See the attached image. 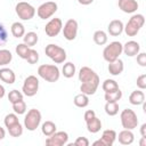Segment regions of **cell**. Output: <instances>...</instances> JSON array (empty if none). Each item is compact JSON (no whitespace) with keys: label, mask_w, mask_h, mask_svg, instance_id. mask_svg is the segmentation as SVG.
Wrapping results in <instances>:
<instances>
[{"label":"cell","mask_w":146,"mask_h":146,"mask_svg":"<svg viewBox=\"0 0 146 146\" xmlns=\"http://www.w3.org/2000/svg\"><path fill=\"white\" fill-rule=\"evenodd\" d=\"M5 94H6V90H5L3 86H2V84H0V99H1V98H3Z\"/></svg>","instance_id":"48"},{"label":"cell","mask_w":146,"mask_h":146,"mask_svg":"<svg viewBox=\"0 0 146 146\" xmlns=\"http://www.w3.org/2000/svg\"><path fill=\"white\" fill-rule=\"evenodd\" d=\"M38 90H39V80H38V78L34 76V75H29L24 80V83H23V87H22L23 95H25L27 97H33L34 95H36Z\"/></svg>","instance_id":"8"},{"label":"cell","mask_w":146,"mask_h":146,"mask_svg":"<svg viewBox=\"0 0 146 146\" xmlns=\"http://www.w3.org/2000/svg\"><path fill=\"white\" fill-rule=\"evenodd\" d=\"M57 3L54 1H46L42 5H40L36 9V14L39 16V18L41 19H48L50 18L56 11H57Z\"/></svg>","instance_id":"9"},{"label":"cell","mask_w":146,"mask_h":146,"mask_svg":"<svg viewBox=\"0 0 146 146\" xmlns=\"http://www.w3.org/2000/svg\"><path fill=\"white\" fill-rule=\"evenodd\" d=\"M41 119H42L41 112L36 108H31L24 117V127L29 131H34L36 130V128H39L41 123Z\"/></svg>","instance_id":"4"},{"label":"cell","mask_w":146,"mask_h":146,"mask_svg":"<svg viewBox=\"0 0 146 146\" xmlns=\"http://www.w3.org/2000/svg\"><path fill=\"white\" fill-rule=\"evenodd\" d=\"M145 24V17L141 14H135L130 17L128 23L124 26V32L128 36H135L140 31V29Z\"/></svg>","instance_id":"2"},{"label":"cell","mask_w":146,"mask_h":146,"mask_svg":"<svg viewBox=\"0 0 146 146\" xmlns=\"http://www.w3.org/2000/svg\"><path fill=\"white\" fill-rule=\"evenodd\" d=\"M137 63L140 66H143V67L146 66V54L145 52H138V55H137Z\"/></svg>","instance_id":"42"},{"label":"cell","mask_w":146,"mask_h":146,"mask_svg":"<svg viewBox=\"0 0 146 146\" xmlns=\"http://www.w3.org/2000/svg\"><path fill=\"white\" fill-rule=\"evenodd\" d=\"M86 123H87L88 131L91 132V133H97L102 129V121L97 116H94L92 119L86 121Z\"/></svg>","instance_id":"23"},{"label":"cell","mask_w":146,"mask_h":146,"mask_svg":"<svg viewBox=\"0 0 146 146\" xmlns=\"http://www.w3.org/2000/svg\"><path fill=\"white\" fill-rule=\"evenodd\" d=\"M123 29H124V25H123L122 21H120V19H113V21L110 22L108 27H107V31H108L110 35L117 36V35H120L123 32Z\"/></svg>","instance_id":"18"},{"label":"cell","mask_w":146,"mask_h":146,"mask_svg":"<svg viewBox=\"0 0 146 146\" xmlns=\"http://www.w3.org/2000/svg\"><path fill=\"white\" fill-rule=\"evenodd\" d=\"M139 145H140V146H146V138H145V137H141V140H140Z\"/></svg>","instance_id":"49"},{"label":"cell","mask_w":146,"mask_h":146,"mask_svg":"<svg viewBox=\"0 0 146 146\" xmlns=\"http://www.w3.org/2000/svg\"><path fill=\"white\" fill-rule=\"evenodd\" d=\"M116 132L112 129H106L103 131V135H102V138L94 141V146H112L114 144V141L116 140Z\"/></svg>","instance_id":"13"},{"label":"cell","mask_w":146,"mask_h":146,"mask_svg":"<svg viewBox=\"0 0 146 146\" xmlns=\"http://www.w3.org/2000/svg\"><path fill=\"white\" fill-rule=\"evenodd\" d=\"M94 41L96 44L98 46H104L106 42H107V34L106 32H104L103 30H98L94 33Z\"/></svg>","instance_id":"30"},{"label":"cell","mask_w":146,"mask_h":146,"mask_svg":"<svg viewBox=\"0 0 146 146\" xmlns=\"http://www.w3.org/2000/svg\"><path fill=\"white\" fill-rule=\"evenodd\" d=\"M103 90L105 92H112V91H115L119 89V84L115 80L113 79H106L104 82H103V86H102Z\"/></svg>","instance_id":"31"},{"label":"cell","mask_w":146,"mask_h":146,"mask_svg":"<svg viewBox=\"0 0 146 146\" xmlns=\"http://www.w3.org/2000/svg\"><path fill=\"white\" fill-rule=\"evenodd\" d=\"M74 145H76V146H89V140L86 137H78L74 141Z\"/></svg>","instance_id":"43"},{"label":"cell","mask_w":146,"mask_h":146,"mask_svg":"<svg viewBox=\"0 0 146 146\" xmlns=\"http://www.w3.org/2000/svg\"><path fill=\"white\" fill-rule=\"evenodd\" d=\"M5 137H6V131H5V129L0 125V140H2Z\"/></svg>","instance_id":"47"},{"label":"cell","mask_w":146,"mask_h":146,"mask_svg":"<svg viewBox=\"0 0 146 146\" xmlns=\"http://www.w3.org/2000/svg\"><path fill=\"white\" fill-rule=\"evenodd\" d=\"M120 120H121V124L124 129L128 130H133L135 128H137L138 125V117L137 114L130 110V108H125L121 112L120 114Z\"/></svg>","instance_id":"6"},{"label":"cell","mask_w":146,"mask_h":146,"mask_svg":"<svg viewBox=\"0 0 146 146\" xmlns=\"http://www.w3.org/2000/svg\"><path fill=\"white\" fill-rule=\"evenodd\" d=\"M17 122H19V120H18V116H17L16 113H9V114H7L5 116V120H3V123H5L6 128H9V127H11L13 124H15Z\"/></svg>","instance_id":"37"},{"label":"cell","mask_w":146,"mask_h":146,"mask_svg":"<svg viewBox=\"0 0 146 146\" xmlns=\"http://www.w3.org/2000/svg\"><path fill=\"white\" fill-rule=\"evenodd\" d=\"M78 22L73 18H70L65 24H64V27L62 29L63 30V35L64 38L67 40V41H73L75 38H76V34H78Z\"/></svg>","instance_id":"12"},{"label":"cell","mask_w":146,"mask_h":146,"mask_svg":"<svg viewBox=\"0 0 146 146\" xmlns=\"http://www.w3.org/2000/svg\"><path fill=\"white\" fill-rule=\"evenodd\" d=\"M38 40H39V36H38V34L35 32H27L23 36V42L26 46H29V47L35 46L36 42H38Z\"/></svg>","instance_id":"26"},{"label":"cell","mask_w":146,"mask_h":146,"mask_svg":"<svg viewBox=\"0 0 146 146\" xmlns=\"http://www.w3.org/2000/svg\"><path fill=\"white\" fill-rule=\"evenodd\" d=\"M74 102V105L76 107H80V108H83V107H87L89 105V97L86 95V94H79L74 97L73 99Z\"/></svg>","instance_id":"25"},{"label":"cell","mask_w":146,"mask_h":146,"mask_svg":"<svg viewBox=\"0 0 146 146\" xmlns=\"http://www.w3.org/2000/svg\"><path fill=\"white\" fill-rule=\"evenodd\" d=\"M140 133H141V137H145L146 138V123H143L141 127H140Z\"/></svg>","instance_id":"45"},{"label":"cell","mask_w":146,"mask_h":146,"mask_svg":"<svg viewBox=\"0 0 146 146\" xmlns=\"http://www.w3.org/2000/svg\"><path fill=\"white\" fill-rule=\"evenodd\" d=\"M44 52L55 64H62L66 59L65 49L59 47V46H57V44H54V43H49L48 46H46Z\"/></svg>","instance_id":"3"},{"label":"cell","mask_w":146,"mask_h":146,"mask_svg":"<svg viewBox=\"0 0 146 146\" xmlns=\"http://www.w3.org/2000/svg\"><path fill=\"white\" fill-rule=\"evenodd\" d=\"M92 1H94V0H78V2H79L80 5H83V6H88V5L92 3Z\"/></svg>","instance_id":"46"},{"label":"cell","mask_w":146,"mask_h":146,"mask_svg":"<svg viewBox=\"0 0 146 146\" xmlns=\"http://www.w3.org/2000/svg\"><path fill=\"white\" fill-rule=\"evenodd\" d=\"M75 71H76L75 65H74L72 62H67V63H65V64L63 65V68H62V73H63V75H64L65 78H67V79L73 78V75L75 74Z\"/></svg>","instance_id":"28"},{"label":"cell","mask_w":146,"mask_h":146,"mask_svg":"<svg viewBox=\"0 0 146 146\" xmlns=\"http://www.w3.org/2000/svg\"><path fill=\"white\" fill-rule=\"evenodd\" d=\"M15 11L22 21H30L35 15V8L25 1H19L15 7Z\"/></svg>","instance_id":"7"},{"label":"cell","mask_w":146,"mask_h":146,"mask_svg":"<svg viewBox=\"0 0 146 146\" xmlns=\"http://www.w3.org/2000/svg\"><path fill=\"white\" fill-rule=\"evenodd\" d=\"M137 87L140 90L146 89V74H141L137 78Z\"/></svg>","instance_id":"41"},{"label":"cell","mask_w":146,"mask_h":146,"mask_svg":"<svg viewBox=\"0 0 146 146\" xmlns=\"http://www.w3.org/2000/svg\"><path fill=\"white\" fill-rule=\"evenodd\" d=\"M98 86H99V76L91 80V81L82 82L81 86H80V90H81L82 94H86L87 96H90V95H94L97 91Z\"/></svg>","instance_id":"14"},{"label":"cell","mask_w":146,"mask_h":146,"mask_svg":"<svg viewBox=\"0 0 146 146\" xmlns=\"http://www.w3.org/2000/svg\"><path fill=\"white\" fill-rule=\"evenodd\" d=\"M13 110H14V112H15L16 114H18V115L24 114V113L26 112V104H25V102H24L23 99H21V100H18V102L14 103V104H13Z\"/></svg>","instance_id":"36"},{"label":"cell","mask_w":146,"mask_h":146,"mask_svg":"<svg viewBox=\"0 0 146 146\" xmlns=\"http://www.w3.org/2000/svg\"><path fill=\"white\" fill-rule=\"evenodd\" d=\"M144 102H145V94L140 89L132 91L130 94V96H129V103L131 105L138 106V105H141Z\"/></svg>","instance_id":"22"},{"label":"cell","mask_w":146,"mask_h":146,"mask_svg":"<svg viewBox=\"0 0 146 146\" xmlns=\"http://www.w3.org/2000/svg\"><path fill=\"white\" fill-rule=\"evenodd\" d=\"M104 110L107 115L114 116L119 113V103L117 102H106Z\"/></svg>","instance_id":"29"},{"label":"cell","mask_w":146,"mask_h":146,"mask_svg":"<svg viewBox=\"0 0 146 146\" xmlns=\"http://www.w3.org/2000/svg\"><path fill=\"white\" fill-rule=\"evenodd\" d=\"M96 78H98V74L92 68H90L88 66H83L79 71V80L81 81V83L91 81V80H94Z\"/></svg>","instance_id":"17"},{"label":"cell","mask_w":146,"mask_h":146,"mask_svg":"<svg viewBox=\"0 0 146 146\" xmlns=\"http://www.w3.org/2000/svg\"><path fill=\"white\" fill-rule=\"evenodd\" d=\"M62 29H63V22H62V19L55 17V18H51V19L46 24V26H44V32H46V34H47L48 36L54 38V36H57V35L60 33Z\"/></svg>","instance_id":"10"},{"label":"cell","mask_w":146,"mask_h":146,"mask_svg":"<svg viewBox=\"0 0 146 146\" xmlns=\"http://www.w3.org/2000/svg\"><path fill=\"white\" fill-rule=\"evenodd\" d=\"M38 74L40 78H42L47 82H56L60 76L59 68L56 65H51V64L40 65L38 67Z\"/></svg>","instance_id":"1"},{"label":"cell","mask_w":146,"mask_h":146,"mask_svg":"<svg viewBox=\"0 0 146 146\" xmlns=\"http://www.w3.org/2000/svg\"><path fill=\"white\" fill-rule=\"evenodd\" d=\"M68 140V135L65 131H55L51 136L46 139V144L48 146H63L66 145Z\"/></svg>","instance_id":"11"},{"label":"cell","mask_w":146,"mask_h":146,"mask_svg":"<svg viewBox=\"0 0 146 146\" xmlns=\"http://www.w3.org/2000/svg\"><path fill=\"white\" fill-rule=\"evenodd\" d=\"M10 31H11V34L15 36V38H23L24 34H25V27L22 23L19 22H15L11 24V27H10Z\"/></svg>","instance_id":"24"},{"label":"cell","mask_w":146,"mask_h":146,"mask_svg":"<svg viewBox=\"0 0 146 146\" xmlns=\"http://www.w3.org/2000/svg\"><path fill=\"white\" fill-rule=\"evenodd\" d=\"M122 47L123 44L119 41H113L111 42L108 46H106L103 50V57L107 63L114 62L115 59H117L120 57V55L122 54Z\"/></svg>","instance_id":"5"},{"label":"cell","mask_w":146,"mask_h":146,"mask_svg":"<svg viewBox=\"0 0 146 146\" xmlns=\"http://www.w3.org/2000/svg\"><path fill=\"white\" fill-rule=\"evenodd\" d=\"M8 40V32L2 23H0V47L5 46V43Z\"/></svg>","instance_id":"40"},{"label":"cell","mask_w":146,"mask_h":146,"mask_svg":"<svg viewBox=\"0 0 146 146\" xmlns=\"http://www.w3.org/2000/svg\"><path fill=\"white\" fill-rule=\"evenodd\" d=\"M8 132L11 137H19L23 133V125L19 122H17V123H15L8 128Z\"/></svg>","instance_id":"35"},{"label":"cell","mask_w":146,"mask_h":146,"mask_svg":"<svg viewBox=\"0 0 146 146\" xmlns=\"http://www.w3.org/2000/svg\"><path fill=\"white\" fill-rule=\"evenodd\" d=\"M94 116H96V113H95L92 110H88V111H86V112H84V115H83L84 121H88V120L92 119Z\"/></svg>","instance_id":"44"},{"label":"cell","mask_w":146,"mask_h":146,"mask_svg":"<svg viewBox=\"0 0 146 146\" xmlns=\"http://www.w3.org/2000/svg\"><path fill=\"white\" fill-rule=\"evenodd\" d=\"M123 70H124V65L120 58L115 59L114 62L108 63V72H110V74H112L114 76L120 75L123 72Z\"/></svg>","instance_id":"21"},{"label":"cell","mask_w":146,"mask_h":146,"mask_svg":"<svg viewBox=\"0 0 146 146\" xmlns=\"http://www.w3.org/2000/svg\"><path fill=\"white\" fill-rule=\"evenodd\" d=\"M30 49H31V48H30L29 46H26V44L23 42V43H18V44L16 46V49H15V50H16V54H17L21 58L26 59Z\"/></svg>","instance_id":"34"},{"label":"cell","mask_w":146,"mask_h":146,"mask_svg":"<svg viewBox=\"0 0 146 146\" xmlns=\"http://www.w3.org/2000/svg\"><path fill=\"white\" fill-rule=\"evenodd\" d=\"M116 138L119 139V143L121 145H131L135 140V135L131 130L124 129L121 132H119V136H116Z\"/></svg>","instance_id":"19"},{"label":"cell","mask_w":146,"mask_h":146,"mask_svg":"<svg viewBox=\"0 0 146 146\" xmlns=\"http://www.w3.org/2000/svg\"><path fill=\"white\" fill-rule=\"evenodd\" d=\"M0 80L7 84H13L16 80V75L11 68L2 67L0 68Z\"/></svg>","instance_id":"20"},{"label":"cell","mask_w":146,"mask_h":146,"mask_svg":"<svg viewBox=\"0 0 146 146\" xmlns=\"http://www.w3.org/2000/svg\"><path fill=\"white\" fill-rule=\"evenodd\" d=\"M117 6L123 13H127V14H132L138 9L137 0H119Z\"/></svg>","instance_id":"16"},{"label":"cell","mask_w":146,"mask_h":146,"mask_svg":"<svg viewBox=\"0 0 146 146\" xmlns=\"http://www.w3.org/2000/svg\"><path fill=\"white\" fill-rule=\"evenodd\" d=\"M56 124L52 122V121H46V122H43L42 123V125H41V131H42V133L46 136V137H49V136H51L55 131H56Z\"/></svg>","instance_id":"27"},{"label":"cell","mask_w":146,"mask_h":146,"mask_svg":"<svg viewBox=\"0 0 146 146\" xmlns=\"http://www.w3.org/2000/svg\"><path fill=\"white\" fill-rule=\"evenodd\" d=\"M139 51H140V44L133 40L125 42L122 47V52H124L128 57H135L138 55Z\"/></svg>","instance_id":"15"},{"label":"cell","mask_w":146,"mask_h":146,"mask_svg":"<svg viewBox=\"0 0 146 146\" xmlns=\"http://www.w3.org/2000/svg\"><path fill=\"white\" fill-rule=\"evenodd\" d=\"M23 96H24L23 92H21V91H18V90L14 89V90L9 91V94H8V100H9L11 104H14V103H16V102L23 99Z\"/></svg>","instance_id":"38"},{"label":"cell","mask_w":146,"mask_h":146,"mask_svg":"<svg viewBox=\"0 0 146 146\" xmlns=\"http://www.w3.org/2000/svg\"><path fill=\"white\" fill-rule=\"evenodd\" d=\"M105 100L106 102H119L121 98H122V91L120 90V88L115 91H112V92H105V96H104Z\"/></svg>","instance_id":"33"},{"label":"cell","mask_w":146,"mask_h":146,"mask_svg":"<svg viewBox=\"0 0 146 146\" xmlns=\"http://www.w3.org/2000/svg\"><path fill=\"white\" fill-rule=\"evenodd\" d=\"M13 59V55L8 49H0V66L8 65Z\"/></svg>","instance_id":"32"},{"label":"cell","mask_w":146,"mask_h":146,"mask_svg":"<svg viewBox=\"0 0 146 146\" xmlns=\"http://www.w3.org/2000/svg\"><path fill=\"white\" fill-rule=\"evenodd\" d=\"M26 60L29 64H36L39 60V52L34 49H30L27 57H26Z\"/></svg>","instance_id":"39"}]
</instances>
